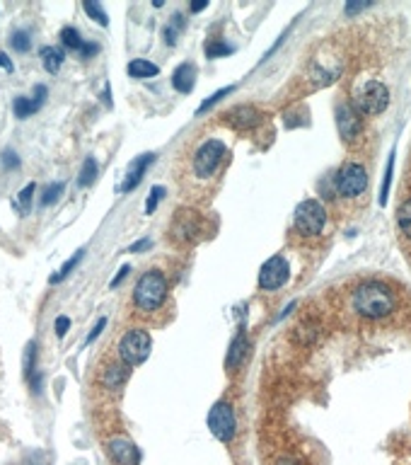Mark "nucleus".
<instances>
[{
  "mask_svg": "<svg viewBox=\"0 0 411 465\" xmlns=\"http://www.w3.org/2000/svg\"><path fill=\"white\" fill-rule=\"evenodd\" d=\"M209 429L218 441L228 444L235 436V412L228 403H215L209 412Z\"/></svg>",
  "mask_w": 411,
  "mask_h": 465,
  "instance_id": "8",
  "label": "nucleus"
},
{
  "mask_svg": "<svg viewBox=\"0 0 411 465\" xmlns=\"http://www.w3.org/2000/svg\"><path fill=\"white\" fill-rule=\"evenodd\" d=\"M153 340L146 329L133 327L129 332H124V337L119 340V356L126 366H138L150 356Z\"/></svg>",
  "mask_w": 411,
  "mask_h": 465,
  "instance_id": "3",
  "label": "nucleus"
},
{
  "mask_svg": "<svg viewBox=\"0 0 411 465\" xmlns=\"http://www.w3.org/2000/svg\"><path fill=\"white\" fill-rule=\"evenodd\" d=\"M390 105V90L380 80H368L356 92V112L358 114H380Z\"/></svg>",
  "mask_w": 411,
  "mask_h": 465,
  "instance_id": "4",
  "label": "nucleus"
},
{
  "mask_svg": "<svg viewBox=\"0 0 411 465\" xmlns=\"http://www.w3.org/2000/svg\"><path fill=\"white\" fill-rule=\"evenodd\" d=\"M102 102H105L107 107H111V90H109V85H107L105 92H102Z\"/></svg>",
  "mask_w": 411,
  "mask_h": 465,
  "instance_id": "44",
  "label": "nucleus"
},
{
  "mask_svg": "<svg viewBox=\"0 0 411 465\" xmlns=\"http://www.w3.org/2000/svg\"><path fill=\"white\" fill-rule=\"evenodd\" d=\"M0 162H3V168H5V170L20 168V158H17V153L10 151V148H5V151H3V155H0Z\"/></svg>",
  "mask_w": 411,
  "mask_h": 465,
  "instance_id": "35",
  "label": "nucleus"
},
{
  "mask_svg": "<svg viewBox=\"0 0 411 465\" xmlns=\"http://www.w3.org/2000/svg\"><path fill=\"white\" fill-rule=\"evenodd\" d=\"M278 465H295V463H291V460H283V463H278Z\"/></svg>",
  "mask_w": 411,
  "mask_h": 465,
  "instance_id": "45",
  "label": "nucleus"
},
{
  "mask_svg": "<svg viewBox=\"0 0 411 465\" xmlns=\"http://www.w3.org/2000/svg\"><path fill=\"white\" fill-rule=\"evenodd\" d=\"M259 112L254 110V107H237V110H233L228 114V121L235 126H254L256 121H259Z\"/></svg>",
  "mask_w": 411,
  "mask_h": 465,
  "instance_id": "18",
  "label": "nucleus"
},
{
  "mask_svg": "<svg viewBox=\"0 0 411 465\" xmlns=\"http://www.w3.org/2000/svg\"><path fill=\"white\" fill-rule=\"evenodd\" d=\"M288 277H291L288 262L283 260L281 255H276L264 262V267H261L259 272V286L264 288V291H276V288H281L283 284L288 281Z\"/></svg>",
  "mask_w": 411,
  "mask_h": 465,
  "instance_id": "9",
  "label": "nucleus"
},
{
  "mask_svg": "<svg viewBox=\"0 0 411 465\" xmlns=\"http://www.w3.org/2000/svg\"><path fill=\"white\" fill-rule=\"evenodd\" d=\"M34 192H37V184L29 182V184H27V187L20 192V197H17L15 201H12V206H15V209L20 211V216H27V214H29V209H31V199H34Z\"/></svg>",
  "mask_w": 411,
  "mask_h": 465,
  "instance_id": "23",
  "label": "nucleus"
},
{
  "mask_svg": "<svg viewBox=\"0 0 411 465\" xmlns=\"http://www.w3.org/2000/svg\"><path fill=\"white\" fill-rule=\"evenodd\" d=\"M206 5H209V0H196V3H191V12H201Z\"/></svg>",
  "mask_w": 411,
  "mask_h": 465,
  "instance_id": "43",
  "label": "nucleus"
},
{
  "mask_svg": "<svg viewBox=\"0 0 411 465\" xmlns=\"http://www.w3.org/2000/svg\"><path fill=\"white\" fill-rule=\"evenodd\" d=\"M126 378H129V371H126L124 366H116V364H109V366H107V371H105L107 388H114V390H119V388L126 383Z\"/></svg>",
  "mask_w": 411,
  "mask_h": 465,
  "instance_id": "22",
  "label": "nucleus"
},
{
  "mask_svg": "<svg viewBox=\"0 0 411 465\" xmlns=\"http://www.w3.org/2000/svg\"><path fill=\"white\" fill-rule=\"evenodd\" d=\"M148 247H153V240H148V238H143V240L133 242V245L129 247V252H143V250H148Z\"/></svg>",
  "mask_w": 411,
  "mask_h": 465,
  "instance_id": "39",
  "label": "nucleus"
},
{
  "mask_svg": "<svg viewBox=\"0 0 411 465\" xmlns=\"http://www.w3.org/2000/svg\"><path fill=\"white\" fill-rule=\"evenodd\" d=\"M44 102H47V85H37L34 88V97H15V105H12V110H15V116L17 119H27V116L37 114L39 110L44 107Z\"/></svg>",
  "mask_w": 411,
  "mask_h": 465,
  "instance_id": "13",
  "label": "nucleus"
},
{
  "mask_svg": "<svg viewBox=\"0 0 411 465\" xmlns=\"http://www.w3.org/2000/svg\"><path fill=\"white\" fill-rule=\"evenodd\" d=\"M235 49L233 47H228V44L225 42H209L206 44V56L209 58H220V56H230V53H233Z\"/></svg>",
  "mask_w": 411,
  "mask_h": 465,
  "instance_id": "32",
  "label": "nucleus"
},
{
  "mask_svg": "<svg viewBox=\"0 0 411 465\" xmlns=\"http://www.w3.org/2000/svg\"><path fill=\"white\" fill-rule=\"evenodd\" d=\"M0 66H3L8 73H12V71H15V66H12V61L8 58V53H3V51H0Z\"/></svg>",
  "mask_w": 411,
  "mask_h": 465,
  "instance_id": "42",
  "label": "nucleus"
},
{
  "mask_svg": "<svg viewBox=\"0 0 411 465\" xmlns=\"http://www.w3.org/2000/svg\"><path fill=\"white\" fill-rule=\"evenodd\" d=\"M53 327H56V335L58 337H66V332L70 329V318H68V315H58L56 325H53Z\"/></svg>",
  "mask_w": 411,
  "mask_h": 465,
  "instance_id": "36",
  "label": "nucleus"
},
{
  "mask_svg": "<svg viewBox=\"0 0 411 465\" xmlns=\"http://www.w3.org/2000/svg\"><path fill=\"white\" fill-rule=\"evenodd\" d=\"M63 189H66V184H63V182H53V184H49V187H47V192H44V197H42V206L56 204V201H58V197H61V194H63Z\"/></svg>",
  "mask_w": 411,
  "mask_h": 465,
  "instance_id": "33",
  "label": "nucleus"
},
{
  "mask_svg": "<svg viewBox=\"0 0 411 465\" xmlns=\"http://www.w3.org/2000/svg\"><path fill=\"white\" fill-rule=\"evenodd\" d=\"M351 305H354L356 313L363 315V318L377 320V318H387V315L395 310L397 298L395 293L390 291V286H385V284L365 281L354 291Z\"/></svg>",
  "mask_w": 411,
  "mask_h": 465,
  "instance_id": "1",
  "label": "nucleus"
},
{
  "mask_svg": "<svg viewBox=\"0 0 411 465\" xmlns=\"http://www.w3.org/2000/svg\"><path fill=\"white\" fill-rule=\"evenodd\" d=\"M162 197H165V189H162L160 184L150 189V194H148V201H146V214H153V211L157 209V204L162 201Z\"/></svg>",
  "mask_w": 411,
  "mask_h": 465,
  "instance_id": "34",
  "label": "nucleus"
},
{
  "mask_svg": "<svg viewBox=\"0 0 411 465\" xmlns=\"http://www.w3.org/2000/svg\"><path fill=\"white\" fill-rule=\"evenodd\" d=\"M194 83H196V66L194 63H179L172 73V85L177 92L187 95L194 90Z\"/></svg>",
  "mask_w": 411,
  "mask_h": 465,
  "instance_id": "15",
  "label": "nucleus"
},
{
  "mask_svg": "<svg viewBox=\"0 0 411 465\" xmlns=\"http://www.w3.org/2000/svg\"><path fill=\"white\" fill-rule=\"evenodd\" d=\"M39 56H42V66L47 73H58L63 66V61H66V51H63L61 47H44L42 51H39Z\"/></svg>",
  "mask_w": 411,
  "mask_h": 465,
  "instance_id": "16",
  "label": "nucleus"
},
{
  "mask_svg": "<svg viewBox=\"0 0 411 465\" xmlns=\"http://www.w3.org/2000/svg\"><path fill=\"white\" fill-rule=\"evenodd\" d=\"M336 126H339V134L344 138L346 143H354L360 134V114L356 112L354 105L349 102H341L336 107Z\"/></svg>",
  "mask_w": 411,
  "mask_h": 465,
  "instance_id": "10",
  "label": "nucleus"
},
{
  "mask_svg": "<svg viewBox=\"0 0 411 465\" xmlns=\"http://www.w3.org/2000/svg\"><path fill=\"white\" fill-rule=\"evenodd\" d=\"M174 233H177V238H182V240H187V238H191L194 233H198V223L194 221L191 211H179V218L177 223H174Z\"/></svg>",
  "mask_w": 411,
  "mask_h": 465,
  "instance_id": "19",
  "label": "nucleus"
},
{
  "mask_svg": "<svg viewBox=\"0 0 411 465\" xmlns=\"http://www.w3.org/2000/svg\"><path fill=\"white\" fill-rule=\"evenodd\" d=\"M94 53H99V44H88V42H85L83 51H80V58H92Z\"/></svg>",
  "mask_w": 411,
  "mask_h": 465,
  "instance_id": "38",
  "label": "nucleus"
},
{
  "mask_svg": "<svg viewBox=\"0 0 411 465\" xmlns=\"http://www.w3.org/2000/svg\"><path fill=\"white\" fill-rule=\"evenodd\" d=\"M182 29H184V17H182V12H174L172 15V20H170V25L162 29V37H165V44L167 47H174L177 44V37L182 34Z\"/></svg>",
  "mask_w": 411,
  "mask_h": 465,
  "instance_id": "20",
  "label": "nucleus"
},
{
  "mask_svg": "<svg viewBox=\"0 0 411 465\" xmlns=\"http://www.w3.org/2000/svg\"><path fill=\"white\" fill-rule=\"evenodd\" d=\"M368 187V173L358 162H349L336 173V192L341 197H358Z\"/></svg>",
  "mask_w": 411,
  "mask_h": 465,
  "instance_id": "7",
  "label": "nucleus"
},
{
  "mask_svg": "<svg viewBox=\"0 0 411 465\" xmlns=\"http://www.w3.org/2000/svg\"><path fill=\"white\" fill-rule=\"evenodd\" d=\"M83 255H85V250H78V252H75V255L70 257V260H68L66 264H63V267H61V272H58L56 277H51V284L63 281V279H66L68 274H70V272H73V269H75V264H78V262L83 260Z\"/></svg>",
  "mask_w": 411,
  "mask_h": 465,
  "instance_id": "29",
  "label": "nucleus"
},
{
  "mask_svg": "<svg viewBox=\"0 0 411 465\" xmlns=\"http://www.w3.org/2000/svg\"><path fill=\"white\" fill-rule=\"evenodd\" d=\"M365 8H370V3H349L346 5V15H354V12H360Z\"/></svg>",
  "mask_w": 411,
  "mask_h": 465,
  "instance_id": "40",
  "label": "nucleus"
},
{
  "mask_svg": "<svg viewBox=\"0 0 411 465\" xmlns=\"http://www.w3.org/2000/svg\"><path fill=\"white\" fill-rule=\"evenodd\" d=\"M167 298V279L160 269L146 272L133 288V303L138 310H157Z\"/></svg>",
  "mask_w": 411,
  "mask_h": 465,
  "instance_id": "2",
  "label": "nucleus"
},
{
  "mask_svg": "<svg viewBox=\"0 0 411 465\" xmlns=\"http://www.w3.org/2000/svg\"><path fill=\"white\" fill-rule=\"evenodd\" d=\"M34 364H37V342H29L25 349V376L31 378L34 376Z\"/></svg>",
  "mask_w": 411,
  "mask_h": 465,
  "instance_id": "30",
  "label": "nucleus"
},
{
  "mask_svg": "<svg viewBox=\"0 0 411 465\" xmlns=\"http://www.w3.org/2000/svg\"><path fill=\"white\" fill-rule=\"evenodd\" d=\"M61 44L66 49H70V51H75V53H80L85 47L83 37H80V32L75 29V27H63L61 29Z\"/></svg>",
  "mask_w": 411,
  "mask_h": 465,
  "instance_id": "21",
  "label": "nucleus"
},
{
  "mask_svg": "<svg viewBox=\"0 0 411 465\" xmlns=\"http://www.w3.org/2000/svg\"><path fill=\"white\" fill-rule=\"evenodd\" d=\"M10 44H12V49H15V51L25 53V51H29V47H31V39H29V34H27L25 29H17V32H12Z\"/></svg>",
  "mask_w": 411,
  "mask_h": 465,
  "instance_id": "31",
  "label": "nucleus"
},
{
  "mask_svg": "<svg viewBox=\"0 0 411 465\" xmlns=\"http://www.w3.org/2000/svg\"><path fill=\"white\" fill-rule=\"evenodd\" d=\"M225 153H228V148H225L223 141L209 138V141L201 143L198 151L194 153V173H196L198 177H211V175L218 170L220 162H223Z\"/></svg>",
  "mask_w": 411,
  "mask_h": 465,
  "instance_id": "6",
  "label": "nucleus"
},
{
  "mask_svg": "<svg viewBox=\"0 0 411 465\" xmlns=\"http://www.w3.org/2000/svg\"><path fill=\"white\" fill-rule=\"evenodd\" d=\"M83 10L90 15V20H94L99 27H109V17H107L105 8L99 5L97 0H85L83 3Z\"/></svg>",
  "mask_w": 411,
  "mask_h": 465,
  "instance_id": "24",
  "label": "nucleus"
},
{
  "mask_svg": "<svg viewBox=\"0 0 411 465\" xmlns=\"http://www.w3.org/2000/svg\"><path fill=\"white\" fill-rule=\"evenodd\" d=\"M129 272H131V267H129V264H124V267L119 269V274H116V279H114V281H111V288H116V286H119V284L124 281V277H126V274H129Z\"/></svg>",
  "mask_w": 411,
  "mask_h": 465,
  "instance_id": "41",
  "label": "nucleus"
},
{
  "mask_svg": "<svg viewBox=\"0 0 411 465\" xmlns=\"http://www.w3.org/2000/svg\"><path fill=\"white\" fill-rule=\"evenodd\" d=\"M397 223H399L401 233L406 238H411V199H406L404 204L399 206V214H397Z\"/></svg>",
  "mask_w": 411,
  "mask_h": 465,
  "instance_id": "26",
  "label": "nucleus"
},
{
  "mask_svg": "<svg viewBox=\"0 0 411 465\" xmlns=\"http://www.w3.org/2000/svg\"><path fill=\"white\" fill-rule=\"evenodd\" d=\"M160 73V68H157L155 63H150L148 58H133V61L129 63V75L131 78H155V75Z\"/></svg>",
  "mask_w": 411,
  "mask_h": 465,
  "instance_id": "17",
  "label": "nucleus"
},
{
  "mask_svg": "<svg viewBox=\"0 0 411 465\" xmlns=\"http://www.w3.org/2000/svg\"><path fill=\"white\" fill-rule=\"evenodd\" d=\"M107 451H109L111 460L116 465H138L141 463V451L138 446H133V441L129 439H111L107 444Z\"/></svg>",
  "mask_w": 411,
  "mask_h": 465,
  "instance_id": "12",
  "label": "nucleus"
},
{
  "mask_svg": "<svg viewBox=\"0 0 411 465\" xmlns=\"http://www.w3.org/2000/svg\"><path fill=\"white\" fill-rule=\"evenodd\" d=\"M94 179H97V160L90 155V158H85L83 170H80V175H78V187H90Z\"/></svg>",
  "mask_w": 411,
  "mask_h": 465,
  "instance_id": "25",
  "label": "nucleus"
},
{
  "mask_svg": "<svg viewBox=\"0 0 411 465\" xmlns=\"http://www.w3.org/2000/svg\"><path fill=\"white\" fill-rule=\"evenodd\" d=\"M153 162H155V153H143V155H138L135 160H131L124 182L119 184V194L133 192V189L143 182V175H146V170L150 168Z\"/></svg>",
  "mask_w": 411,
  "mask_h": 465,
  "instance_id": "11",
  "label": "nucleus"
},
{
  "mask_svg": "<svg viewBox=\"0 0 411 465\" xmlns=\"http://www.w3.org/2000/svg\"><path fill=\"white\" fill-rule=\"evenodd\" d=\"M392 173H395V151L390 153L387 158V168H385V182H382L380 189V206L387 204V192H390V184H392Z\"/></svg>",
  "mask_w": 411,
  "mask_h": 465,
  "instance_id": "28",
  "label": "nucleus"
},
{
  "mask_svg": "<svg viewBox=\"0 0 411 465\" xmlns=\"http://www.w3.org/2000/svg\"><path fill=\"white\" fill-rule=\"evenodd\" d=\"M105 327H107V318H99V320H97V325L92 327V332H90L88 342H94V340H97V337L102 335V329H105Z\"/></svg>",
  "mask_w": 411,
  "mask_h": 465,
  "instance_id": "37",
  "label": "nucleus"
},
{
  "mask_svg": "<svg viewBox=\"0 0 411 465\" xmlns=\"http://www.w3.org/2000/svg\"><path fill=\"white\" fill-rule=\"evenodd\" d=\"M233 90H235V85H228V88H223V90H218V92H213L209 99H203L201 105H198V110H196V116H201L203 112H209L213 105H218L220 99H223V97H228V95L233 92Z\"/></svg>",
  "mask_w": 411,
  "mask_h": 465,
  "instance_id": "27",
  "label": "nucleus"
},
{
  "mask_svg": "<svg viewBox=\"0 0 411 465\" xmlns=\"http://www.w3.org/2000/svg\"><path fill=\"white\" fill-rule=\"evenodd\" d=\"M247 349H250V337H247L245 329H239L237 335L233 337V342H230V349L228 354H225V366H228L230 371H237V368L245 364Z\"/></svg>",
  "mask_w": 411,
  "mask_h": 465,
  "instance_id": "14",
  "label": "nucleus"
},
{
  "mask_svg": "<svg viewBox=\"0 0 411 465\" xmlns=\"http://www.w3.org/2000/svg\"><path fill=\"white\" fill-rule=\"evenodd\" d=\"M327 223V211L317 199H305L295 209V228L302 236H319Z\"/></svg>",
  "mask_w": 411,
  "mask_h": 465,
  "instance_id": "5",
  "label": "nucleus"
}]
</instances>
